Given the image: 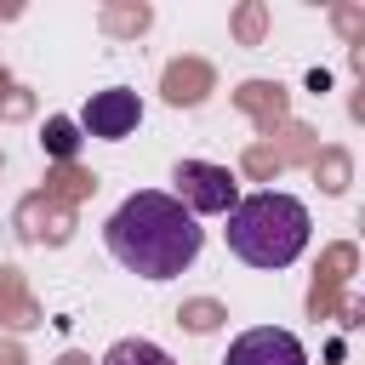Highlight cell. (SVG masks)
Segmentation results:
<instances>
[{
	"instance_id": "6da1fadb",
	"label": "cell",
	"mask_w": 365,
	"mask_h": 365,
	"mask_svg": "<svg viewBox=\"0 0 365 365\" xmlns=\"http://www.w3.org/2000/svg\"><path fill=\"white\" fill-rule=\"evenodd\" d=\"M108 257L143 279H177L194 257L205 228L165 194V188H137L131 200H120V211L103 222Z\"/></svg>"
},
{
	"instance_id": "3957f363",
	"label": "cell",
	"mask_w": 365,
	"mask_h": 365,
	"mask_svg": "<svg viewBox=\"0 0 365 365\" xmlns=\"http://www.w3.org/2000/svg\"><path fill=\"white\" fill-rule=\"evenodd\" d=\"M171 200L200 222V217H228L240 205V177L228 165H211V160H177L171 171Z\"/></svg>"
},
{
	"instance_id": "7a4b0ae2",
	"label": "cell",
	"mask_w": 365,
	"mask_h": 365,
	"mask_svg": "<svg viewBox=\"0 0 365 365\" xmlns=\"http://www.w3.org/2000/svg\"><path fill=\"white\" fill-rule=\"evenodd\" d=\"M308 205L297 194L279 188H257L240 194V205L228 211V251L251 268H291L308 245Z\"/></svg>"
},
{
	"instance_id": "5b68a950",
	"label": "cell",
	"mask_w": 365,
	"mask_h": 365,
	"mask_svg": "<svg viewBox=\"0 0 365 365\" xmlns=\"http://www.w3.org/2000/svg\"><path fill=\"white\" fill-rule=\"evenodd\" d=\"M222 365H308V348L279 325H257V331H240L228 342Z\"/></svg>"
},
{
	"instance_id": "8992f818",
	"label": "cell",
	"mask_w": 365,
	"mask_h": 365,
	"mask_svg": "<svg viewBox=\"0 0 365 365\" xmlns=\"http://www.w3.org/2000/svg\"><path fill=\"white\" fill-rule=\"evenodd\" d=\"M103 365H177V359L160 342H148V336H125V342H114L103 354Z\"/></svg>"
},
{
	"instance_id": "52a82bcc",
	"label": "cell",
	"mask_w": 365,
	"mask_h": 365,
	"mask_svg": "<svg viewBox=\"0 0 365 365\" xmlns=\"http://www.w3.org/2000/svg\"><path fill=\"white\" fill-rule=\"evenodd\" d=\"M40 143H46V154H51V160H68V154L80 148V125L57 114V120H46V131H40Z\"/></svg>"
},
{
	"instance_id": "277c9868",
	"label": "cell",
	"mask_w": 365,
	"mask_h": 365,
	"mask_svg": "<svg viewBox=\"0 0 365 365\" xmlns=\"http://www.w3.org/2000/svg\"><path fill=\"white\" fill-rule=\"evenodd\" d=\"M137 120H143V97L137 91H125V86H108V91H91L86 97V108H80V131H91V137H131L137 131Z\"/></svg>"
}]
</instances>
